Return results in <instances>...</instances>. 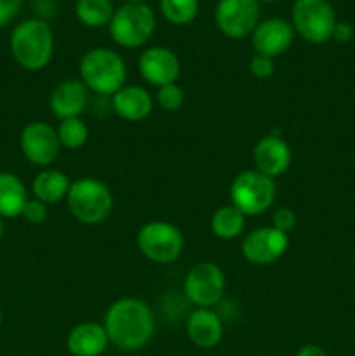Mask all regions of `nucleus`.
<instances>
[{"label": "nucleus", "instance_id": "f257e3e1", "mask_svg": "<svg viewBox=\"0 0 355 356\" xmlns=\"http://www.w3.org/2000/svg\"><path fill=\"white\" fill-rule=\"evenodd\" d=\"M108 341L118 350L136 351L145 348L155 332L153 312L145 301L122 298L111 302L103 322Z\"/></svg>", "mask_w": 355, "mask_h": 356}, {"label": "nucleus", "instance_id": "f03ea898", "mask_svg": "<svg viewBox=\"0 0 355 356\" xmlns=\"http://www.w3.org/2000/svg\"><path fill=\"white\" fill-rule=\"evenodd\" d=\"M10 54L21 68L40 72L52 59L54 35L44 19H24L13 30L9 38Z\"/></svg>", "mask_w": 355, "mask_h": 356}, {"label": "nucleus", "instance_id": "7ed1b4c3", "mask_svg": "<svg viewBox=\"0 0 355 356\" xmlns=\"http://www.w3.org/2000/svg\"><path fill=\"white\" fill-rule=\"evenodd\" d=\"M80 80L90 92L113 96L125 86L127 68L120 56L110 49H90L80 59Z\"/></svg>", "mask_w": 355, "mask_h": 356}, {"label": "nucleus", "instance_id": "20e7f679", "mask_svg": "<svg viewBox=\"0 0 355 356\" xmlns=\"http://www.w3.org/2000/svg\"><path fill=\"white\" fill-rule=\"evenodd\" d=\"M66 204L70 212L82 225H101L113 209L111 191L96 177H80L70 184Z\"/></svg>", "mask_w": 355, "mask_h": 356}, {"label": "nucleus", "instance_id": "39448f33", "mask_svg": "<svg viewBox=\"0 0 355 356\" xmlns=\"http://www.w3.org/2000/svg\"><path fill=\"white\" fill-rule=\"evenodd\" d=\"M155 14L146 3H125L110 21V35L120 47L136 49L145 45L155 31Z\"/></svg>", "mask_w": 355, "mask_h": 356}, {"label": "nucleus", "instance_id": "423d86ee", "mask_svg": "<svg viewBox=\"0 0 355 356\" xmlns=\"http://www.w3.org/2000/svg\"><path fill=\"white\" fill-rule=\"evenodd\" d=\"M277 197L275 179L260 170L249 169L240 172L230 186V198L244 216H260L274 205Z\"/></svg>", "mask_w": 355, "mask_h": 356}, {"label": "nucleus", "instance_id": "0eeeda50", "mask_svg": "<svg viewBox=\"0 0 355 356\" xmlns=\"http://www.w3.org/2000/svg\"><path fill=\"white\" fill-rule=\"evenodd\" d=\"M336 13L329 0H296L292 6V28L308 44H326L333 38Z\"/></svg>", "mask_w": 355, "mask_h": 356}, {"label": "nucleus", "instance_id": "6e6552de", "mask_svg": "<svg viewBox=\"0 0 355 356\" xmlns=\"http://www.w3.org/2000/svg\"><path fill=\"white\" fill-rule=\"evenodd\" d=\"M138 249L146 259L159 264H169L181 256L184 249L183 233L167 221H150L136 235Z\"/></svg>", "mask_w": 355, "mask_h": 356}, {"label": "nucleus", "instance_id": "1a4fd4ad", "mask_svg": "<svg viewBox=\"0 0 355 356\" xmlns=\"http://www.w3.org/2000/svg\"><path fill=\"white\" fill-rule=\"evenodd\" d=\"M183 291L188 301L197 308H212L225 294V275L214 263L202 261L187 273Z\"/></svg>", "mask_w": 355, "mask_h": 356}, {"label": "nucleus", "instance_id": "9d476101", "mask_svg": "<svg viewBox=\"0 0 355 356\" xmlns=\"http://www.w3.org/2000/svg\"><path fill=\"white\" fill-rule=\"evenodd\" d=\"M218 30L228 38H244L260 23L258 0H219L214 10Z\"/></svg>", "mask_w": 355, "mask_h": 356}, {"label": "nucleus", "instance_id": "9b49d317", "mask_svg": "<svg viewBox=\"0 0 355 356\" xmlns=\"http://www.w3.org/2000/svg\"><path fill=\"white\" fill-rule=\"evenodd\" d=\"M19 146L24 159L38 167L51 165L61 149L58 132L44 120H35L24 125L21 131Z\"/></svg>", "mask_w": 355, "mask_h": 356}, {"label": "nucleus", "instance_id": "f8f14e48", "mask_svg": "<svg viewBox=\"0 0 355 356\" xmlns=\"http://www.w3.org/2000/svg\"><path fill=\"white\" fill-rule=\"evenodd\" d=\"M289 247V236L274 226L256 228L242 242V256L256 266H268L281 259Z\"/></svg>", "mask_w": 355, "mask_h": 356}, {"label": "nucleus", "instance_id": "ddd939ff", "mask_svg": "<svg viewBox=\"0 0 355 356\" xmlns=\"http://www.w3.org/2000/svg\"><path fill=\"white\" fill-rule=\"evenodd\" d=\"M251 37L256 54L275 59L291 49L294 42V28L282 17H268L258 23Z\"/></svg>", "mask_w": 355, "mask_h": 356}, {"label": "nucleus", "instance_id": "4468645a", "mask_svg": "<svg viewBox=\"0 0 355 356\" xmlns=\"http://www.w3.org/2000/svg\"><path fill=\"white\" fill-rule=\"evenodd\" d=\"M139 73L148 83L157 89L169 83H176L181 73V63L176 52L167 47H150L139 56Z\"/></svg>", "mask_w": 355, "mask_h": 356}, {"label": "nucleus", "instance_id": "2eb2a0df", "mask_svg": "<svg viewBox=\"0 0 355 356\" xmlns=\"http://www.w3.org/2000/svg\"><path fill=\"white\" fill-rule=\"evenodd\" d=\"M253 160L256 170L275 179V177L282 176L291 167V146L278 134L263 136L256 143V146H254Z\"/></svg>", "mask_w": 355, "mask_h": 356}, {"label": "nucleus", "instance_id": "dca6fc26", "mask_svg": "<svg viewBox=\"0 0 355 356\" xmlns=\"http://www.w3.org/2000/svg\"><path fill=\"white\" fill-rule=\"evenodd\" d=\"M89 94L90 90L80 79L63 80L52 89L49 106L59 120L80 118V115L87 110V104H89Z\"/></svg>", "mask_w": 355, "mask_h": 356}, {"label": "nucleus", "instance_id": "f3484780", "mask_svg": "<svg viewBox=\"0 0 355 356\" xmlns=\"http://www.w3.org/2000/svg\"><path fill=\"white\" fill-rule=\"evenodd\" d=\"M187 336L202 350H212L223 339V322L211 308H197L187 318Z\"/></svg>", "mask_w": 355, "mask_h": 356}, {"label": "nucleus", "instance_id": "a211bd4d", "mask_svg": "<svg viewBox=\"0 0 355 356\" xmlns=\"http://www.w3.org/2000/svg\"><path fill=\"white\" fill-rule=\"evenodd\" d=\"M111 110L122 120L141 122L152 113L153 99L143 87L124 86L111 96Z\"/></svg>", "mask_w": 355, "mask_h": 356}, {"label": "nucleus", "instance_id": "6ab92c4d", "mask_svg": "<svg viewBox=\"0 0 355 356\" xmlns=\"http://www.w3.org/2000/svg\"><path fill=\"white\" fill-rule=\"evenodd\" d=\"M108 344L110 341L104 327L94 322L79 323L66 337V348L72 356H101Z\"/></svg>", "mask_w": 355, "mask_h": 356}, {"label": "nucleus", "instance_id": "aec40b11", "mask_svg": "<svg viewBox=\"0 0 355 356\" xmlns=\"http://www.w3.org/2000/svg\"><path fill=\"white\" fill-rule=\"evenodd\" d=\"M28 200L30 198L23 181L13 172H0V218H19Z\"/></svg>", "mask_w": 355, "mask_h": 356}, {"label": "nucleus", "instance_id": "412c9836", "mask_svg": "<svg viewBox=\"0 0 355 356\" xmlns=\"http://www.w3.org/2000/svg\"><path fill=\"white\" fill-rule=\"evenodd\" d=\"M70 177L58 169H44L33 177L31 191L37 200L44 202L45 205L58 204L66 198L70 190Z\"/></svg>", "mask_w": 355, "mask_h": 356}, {"label": "nucleus", "instance_id": "4be33fe9", "mask_svg": "<svg viewBox=\"0 0 355 356\" xmlns=\"http://www.w3.org/2000/svg\"><path fill=\"white\" fill-rule=\"evenodd\" d=\"M246 216L235 205H223L216 209L211 218V232L219 240H233L242 235Z\"/></svg>", "mask_w": 355, "mask_h": 356}, {"label": "nucleus", "instance_id": "5701e85b", "mask_svg": "<svg viewBox=\"0 0 355 356\" xmlns=\"http://www.w3.org/2000/svg\"><path fill=\"white\" fill-rule=\"evenodd\" d=\"M113 13L110 0H77L75 3L77 19L89 28L110 24Z\"/></svg>", "mask_w": 355, "mask_h": 356}, {"label": "nucleus", "instance_id": "b1692460", "mask_svg": "<svg viewBox=\"0 0 355 356\" xmlns=\"http://www.w3.org/2000/svg\"><path fill=\"white\" fill-rule=\"evenodd\" d=\"M160 10L171 24L184 26L197 17L198 0H160Z\"/></svg>", "mask_w": 355, "mask_h": 356}, {"label": "nucleus", "instance_id": "393cba45", "mask_svg": "<svg viewBox=\"0 0 355 356\" xmlns=\"http://www.w3.org/2000/svg\"><path fill=\"white\" fill-rule=\"evenodd\" d=\"M58 132L59 143L63 148L79 149L89 139V129L82 118H66L59 122V127L56 129Z\"/></svg>", "mask_w": 355, "mask_h": 356}, {"label": "nucleus", "instance_id": "a878e982", "mask_svg": "<svg viewBox=\"0 0 355 356\" xmlns=\"http://www.w3.org/2000/svg\"><path fill=\"white\" fill-rule=\"evenodd\" d=\"M157 103L162 110L166 111H178L184 103V94L178 83H169V86H162L157 90Z\"/></svg>", "mask_w": 355, "mask_h": 356}, {"label": "nucleus", "instance_id": "bb28decb", "mask_svg": "<svg viewBox=\"0 0 355 356\" xmlns=\"http://www.w3.org/2000/svg\"><path fill=\"white\" fill-rule=\"evenodd\" d=\"M47 205L44 202L37 200V198H30L24 205L21 218H24V221L30 222V225H42L47 219Z\"/></svg>", "mask_w": 355, "mask_h": 356}, {"label": "nucleus", "instance_id": "cd10ccee", "mask_svg": "<svg viewBox=\"0 0 355 356\" xmlns=\"http://www.w3.org/2000/svg\"><path fill=\"white\" fill-rule=\"evenodd\" d=\"M249 72H251V75L256 76V79H260V80L268 79V76L274 75V72H275L274 59L268 58V56L254 54L249 61Z\"/></svg>", "mask_w": 355, "mask_h": 356}, {"label": "nucleus", "instance_id": "c85d7f7f", "mask_svg": "<svg viewBox=\"0 0 355 356\" xmlns=\"http://www.w3.org/2000/svg\"><path fill=\"white\" fill-rule=\"evenodd\" d=\"M271 226L278 232L289 235V232L296 226V212L289 207L277 209L274 212V218H271Z\"/></svg>", "mask_w": 355, "mask_h": 356}, {"label": "nucleus", "instance_id": "c756f323", "mask_svg": "<svg viewBox=\"0 0 355 356\" xmlns=\"http://www.w3.org/2000/svg\"><path fill=\"white\" fill-rule=\"evenodd\" d=\"M23 0H0V28L9 24L19 14Z\"/></svg>", "mask_w": 355, "mask_h": 356}, {"label": "nucleus", "instance_id": "7c9ffc66", "mask_svg": "<svg viewBox=\"0 0 355 356\" xmlns=\"http://www.w3.org/2000/svg\"><path fill=\"white\" fill-rule=\"evenodd\" d=\"M352 35H354V30H352V26L348 23H340L338 21L336 26H334V31H333V38L336 42H340V44H345V42H348L352 38Z\"/></svg>", "mask_w": 355, "mask_h": 356}, {"label": "nucleus", "instance_id": "2f4dec72", "mask_svg": "<svg viewBox=\"0 0 355 356\" xmlns=\"http://www.w3.org/2000/svg\"><path fill=\"white\" fill-rule=\"evenodd\" d=\"M296 356H327L326 350L317 344H303L298 351H296Z\"/></svg>", "mask_w": 355, "mask_h": 356}, {"label": "nucleus", "instance_id": "473e14b6", "mask_svg": "<svg viewBox=\"0 0 355 356\" xmlns=\"http://www.w3.org/2000/svg\"><path fill=\"white\" fill-rule=\"evenodd\" d=\"M2 236H3V219L0 218V240H2Z\"/></svg>", "mask_w": 355, "mask_h": 356}, {"label": "nucleus", "instance_id": "72a5a7b5", "mask_svg": "<svg viewBox=\"0 0 355 356\" xmlns=\"http://www.w3.org/2000/svg\"><path fill=\"white\" fill-rule=\"evenodd\" d=\"M127 3H145V0H125Z\"/></svg>", "mask_w": 355, "mask_h": 356}, {"label": "nucleus", "instance_id": "f704fd0d", "mask_svg": "<svg viewBox=\"0 0 355 356\" xmlns=\"http://www.w3.org/2000/svg\"><path fill=\"white\" fill-rule=\"evenodd\" d=\"M2 322H3V313H2V308H0V327H2Z\"/></svg>", "mask_w": 355, "mask_h": 356}, {"label": "nucleus", "instance_id": "c9c22d12", "mask_svg": "<svg viewBox=\"0 0 355 356\" xmlns=\"http://www.w3.org/2000/svg\"><path fill=\"white\" fill-rule=\"evenodd\" d=\"M258 2H278V0H258Z\"/></svg>", "mask_w": 355, "mask_h": 356}]
</instances>
